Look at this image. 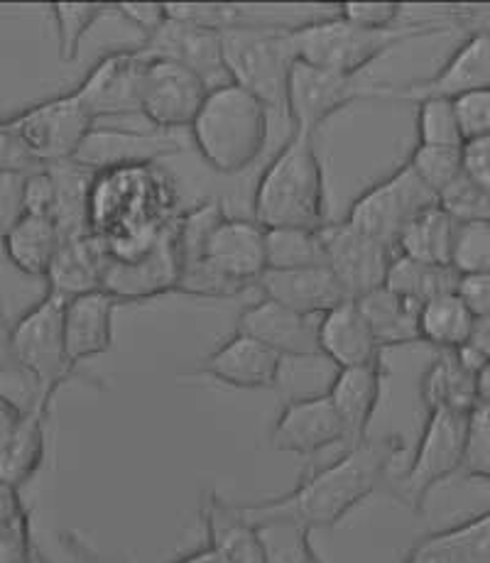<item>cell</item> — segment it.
<instances>
[{
  "label": "cell",
  "instance_id": "obj_14",
  "mask_svg": "<svg viewBox=\"0 0 490 563\" xmlns=\"http://www.w3.org/2000/svg\"><path fill=\"white\" fill-rule=\"evenodd\" d=\"M179 279V251H177V223L160 241L135 260H111L104 263L101 291L116 305H138L177 289Z\"/></svg>",
  "mask_w": 490,
  "mask_h": 563
},
{
  "label": "cell",
  "instance_id": "obj_46",
  "mask_svg": "<svg viewBox=\"0 0 490 563\" xmlns=\"http://www.w3.org/2000/svg\"><path fill=\"white\" fill-rule=\"evenodd\" d=\"M456 125L466 140L490 135V91H471L451 101Z\"/></svg>",
  "mask_w": 490,
  "mask_h": 563
},
{
  "label": "cell",
  "instance_id": "obj_22",
  "mask_svg": "<svg viewBox=\"0 0 490 563\" xmlns=\"http://www.w3.org/2000/svg\"><path fill=\"white\" fill-rule=\"evenodd\" d=\"M282 363L285 361L268 345L236 331L199 365V373L236 389H275Z\"/></svg>",
  "mask_w": 490,
  "mask_h": 563
},
{
  "label": "cell",
  "instance_id": "obj_25",
  "mask_svg": "<svg viewBox=\"0 0 490 563\" xmlns=\"http://www.w3.org/2000/svg\"><path fill=\"white\" fill-rule=\"evenodd\" d=\"M118 305L106 291L72 297L64 305V351L74 367L113 349V317Z\"/></svg>",
  "mask_w": 490,
  "mask_h": 563
},
{
  "label": "cell",
  "instance_id": "obj_45",
  "mask_svg": "<svg viewBox=\"0 0 490 563\" xmlns=\"http://www.w3.org/2000/svg\"><path fill=\"white\" fill-rule=\"evenodd\" d=\"M417 145L461 147L464 137L456 125L451 101L427 99L417 103Z\"/></svg>",
  "mask_w": 490,
  "mask_h": 563
},
{
  "label": "cell",
  "instance_id": "obj_53",
  "mask_svg": "<svg viewBox=\"0 0 490 563\" xmlns=\"http://www.w3.org/2000/svg\"><path fill=\"white\" fill-rule=\"evenodd\" d=\"M32 525L30 517L23 522L0 532V563H30L32 556Z\"/></svg>",
  "mask_w": 490,
  "mask_h": 563
},
{
  "label": "cell",
  "instance_id": "obj_7",
  "mask_svg": "<svg viewBox=\"0 0 490 563\" xmlns=\"http://www.w3.org/2000/svg\"><path fill=\"white\" fill-rule=\"evenodd\" d=\"M64 305L67 299L47 291L10 327V349L18 371L32 377L37 397L47 402H54L76 371L64 351Z\"/></svg>",
  "mask_w": 490,
  "mask_h": 563
},
{
  "label": "cell",
  "instance_id": "obj_37",
  "mask_svg": "<svg viewBox=\"0 0 490 563\" xmlns=\"http://www.w3.org/2000/svg\"><path fill=\"white\" fill-rule=\"evenodd\" d=\"M476 321L459 297L444 295L420 307V343L434 345L437 351H459L471 335Z\"/></svg>",
  "mask_w": 490,
  "mask_h": 563
},
{
  "label": "cell",
  "instance_id": "obj_18",
  "mask_svg": "<svg viewBox=\"0 0 490 563\" xmlns=\"http://www.w3.org/2000/svg\"><path fill=\"white\" fill-rule=\"evenodd\" d=\"M140 52L148 54V57L170 59L194 71L196 77L209 86V91L228 84L221 59V32L216 30L184 23V20L167 15L160 30L152 32L143 42Z\"/></svg>",
  "mask_w": 490,
  "mask_h": 563
},
{
  "label": "cell",
  "instance_id": "obj_32",
  "mask_svg": "<svg viewBox=\"0 0 490 563\" xmlns=\"http://www.w3.org/2000/svg\"><path fill=\"white\" fill-rule=\"evenodd\" d=\"M361 309L368 329L373 333L380 351L402 349V345L420 343V307L402 299L388 287L368 291L366 297L353 299Z\"/></svg>",
  "mask_w": 490,
  "mask_h": 563
},
{
  "label": "cell",
  "instance_id": "obj_1",
  "mask_svg": "<svg viewBox=\"0 0 490 563\" xmlns=\"http://www.w3.org/2000/svg\"><path fill=\"white\" fill-rule=\"evenodd\" d=\"M405 449L398 437L366 439L319 471H309L290 493L260 503H236L250 522L287 519L307 529H334L346 515L380 490L388 493L392 481V463Z\"/></svg>",
  "mask_w": 490,
  "mask_h": 563
},
{
  "label": "cell",
  "instance_id": "obj_27",
  "mask_svg": "<svg viewBox=\"0 0 490 563\" xmlns=\"http://www.w3.org/2000/svg\"><path fill=\"white\" fill-rule=\"evenodd\" d=\"M202 522L206 532V547H211L228 563H265L260 529L238 510L236 503H228L211 490L204 495Z\"/></svg>",
  "mask_w": 490,
  "mask_h": 563
},
{
  "label": "cell",
  "instance_id": "obj_11",
  "mask_svg": "<svg viewBox=\"0 0 490 563\" xmlns=\"http://www.w3.org/2000/svg\"><path fill=\"white\" fill-rule=\"evenodd\" d=\"M434 203L437 197L424 187L405 162L390 177L366 189L351 203L344 221L395 251L398 238L407 229V223L415 221L422 211L432 209Z\"/></svg>",
  "mask_w": 490,
  "mask_h": 563
},
{
  "label": "cell",
  "instance_id": "obj_4",
  "mask_svg": "<svg viewBox=\"0 0 490 563\" xmlns=\"http://www.w3.org/2000/svg\"><path fill=\"white\" fill-rule=\"evenodd\" d=\"M260 229L319 231L326 223L324 169L314 135L292 130L287 143L270 159L253 194Z\"/></svg>",
  "mask_w": 490,
  "mask_h": 563
},
{
  "label": "cell",
  "instance_id": "obj_60",
  "mask_svg": "<svg viewBox=\"0 0 490 563\" xmlns=\"http://www.w3.org/2000/svg\"><path fill=\"white\" fill-rule=\"evenodd\" d=\"M30 563H50V561H47V556L42 554V551H40V547H37V544L32 547V556H30Z\"/></svg>",
  "mask_w": 490,
  "mask_h": 563
},
{
  "label": "cell",
  "instance_id": "obj_28",
  "mask_svg": "<svg viewBox=\"0 0 490 563\" xmlns=\"http://www.w3.org/2000/svg\"><path fill=\"white\" fill-rule=\"evenodd\" d=\"M52 402L35 397L18 424L0 441V483L23 487L37 475L47 451V417Z\"/></svg>",
  "mask_w": 490,
  "mask_h": 563
},
{
  "label": "cell",
  "instance_id": "obj_33",
  "mask_svg": "<svg viewBox=\"0 0 490 563\" xmlns=\"http://www.w3.org/2000/svg\"><path fill=\"white\" fill-rule=\"evenodd\" d=\"M476 377L478 373L466 371L454 351H439V355L429 363L420 380V395L424 407H427V411L446 409L468 415L473 407L483 405L478 399Z\"/></svg>",
  "mask_w": 490,
  "mask_h": 563
},
{
  "label": "cell",
  "instance_id": "obj_10",
  "mask_svg": "<svg viewBox=\"0 0 490 563\" xmlns=\"http://www.w3.org/2000/svg\"><path fill=\"white\" fill-rule=\"evenodd\" d=\"M390 86H375L363 77H346V74L309 67L294 62L287 81L285 113L292 121V130L317 135L322 123L329 121L341 108L361 99H388Z\"/></svg>",
  "mask_w": 490,
  "mask_h": 563
},
{
  "label": "cell",
  "instance_id": "obj_36",
  "mask_svg": "<svg viewBox=\"0 0 490 563\" xmlns=\"http://www.w3.org/2000/svg\"><path fill=\"white\" fill-rule=\"evenodd\" d=\"M454 231L456 223L434 203L432 209L422 211L415 221L407 223V229L398 238L395 251L402 257L417 260V263L449 265Z\"/></svg>",
  "mask_w": 490,
  "mask_h": 563
},
{
  "label": "cell",
  "instance_id": "obj_5",
  "mask_svg": "<svg viewBox=\"0 0 490 563\" xmlns=\"http://www.w3.org/2000/svg\"><path fill=\"white\" fill-rule=\"evenodd\" d=\"M268 125L263 103L238 86L224 84L206 93L189 128L206 165L221 175H238L263 153Z\"/></svg>",
  "mask_w": 490,
  "mask_h": 563
},
{
  "label": "cell",
  "instance_id": "obj_55",
  "mask_svg": "<svg viewBox=\"0 0 490 563\" xmlns=\"http://www.w3.org/2000/svg\"><path fill=\"white\" fill-rule=\"evenodd\" d=\"M28 517L30 512L23 505V497H20V487L0 483V532L20 525Z\"/></svg>",
  "mask_w": 490,
  "mask_h": 563
},
{
  "label": "cell",
  "instance_id": "obj_21",
  "mask_svg": "<svg viewBox=\"0 0 490 563\" xmlns=\"http://www.w3.org/2000/svg\"><path fill=\"white\" fill-rule=\"evenodd\" d=\"M238 333H246L258 343L285 358H322L317 345V321L285 309L272 299H260L238 317Z\"/></svg>",
  "mask_w": 490,
  "mask_h": 563
},
{
  "label": "cell",
  "instance_id": "obj_12",
  "mask_svg": "<svg viewBox=\"0 0 490 563\" xmlns=\"http://www.w3.org/2000/svg\"><path fill=\"white\" fill-rule=\"evenodd\" d=\"M324 265L339 282L348 299H361L368 291L385 287L395 251L353 229L351 223L326 221L319 229Z\"/></svg>",
  "mask_w": 490,
  "mask_h": 563
},
{
  "label": "cell",
  "instance_id": "obj_56",
  "mask_svg": "<svg viewBox=\"0 0 490 563\" xmlns=\"http://www.w3.org/2000/svg\"><path fill=\"white\" fill-rule=\"evenodd\" d=\"M62 547L72 556L74 563H126L121 559H111L101 554V551L94 549L89 541L81 539L76 532H64L62 534Z\"/></svg>",
  "mask_w": 490,
  "mask_h": 563
},
{
  "label": "cell",
  "instance_id": "obj_13",
  "mask_svg": "<svg viewBox=\"0 0 490 563\" xmlns=\"http://www.w3.org/2000/svg\"><path fill=\"white\" fill-rule=\"evenodd\" d=\"M206 93H209V86L194 71L170 59L148 57L145 54L138 103L140 115H145L157 130L170 133V130L177 128H189L196 113H199Z\"/></svg>",
  "mask_w": 490,
  "mask_h": 563
},
{
  "label": "cell",
  "instance_id": "obj_3",
  "mask_svg": "<svg viewBox=\"0 0 490 563\" xmlns=\"http://www.w3.org/2000/svg\"><path fill=\"white\" fill-rule=\"evenodd\" d=\"M488 8H454V15L429 18L422 23H402L390 30H366L358 27L339 15L317 18L309 23L292 25V45L297 52V62L319 67L326 71L346 74V77H361L385 52L395 49L415 37H429L437 32L473 30L486 32Z\"/></svg>",
  "mask_w": 490,
  "mask_h": 563
},
{
  "label": "cell",
  "instance_id": "obj_34",
  "mask_svg": "<svg viewBox=\"0 0 490 563\" xmlns=\"http://www.w3.org/2000/svg\"><path fill=\"white\" fill-rule=\"evenodd\" d=\"M62 245V233L50 216L25 213L20 223L3 238L10 265L28 277H45Z\"/></svg>",
  "mask_w": 490,
  "mask_h": 563
},
{
  "label": "cell",
  "instance_id": "obj_23",
  "mask_svg": "<svg viewBox=\"0 0 490 563\" xmlns=\"http://www.w3.org/2000/svg\"><path fill=\"white\" fill-rule=\"evenodd\" d=\"M383 361L358 367H341L334 375L329 389H326V397L331 399L336 415L341 419L346 434L344 446H353V443L368 439V427L375 417L380 397H383Z\"/></svg>",
  "mask_w": 490,
  "mask_h": 563
},
{
  "label": "cell",
  "instance_id": "obj_38",
  "mask_svg": "<svg viewBox=\"0 0 490 563\" xmlns=\"http://www.w3.org/2000/svg\"><path fill=\"white\" fill-rule=\"evenodd\" d=\"M268 269H297L324 265L319 231L270 229L265 231Z\"/></svg>",
  "mask_w": 490,
  "mask_h": 563
},
{
  "label": "cell",
  "instance_id": "obj_16",
  "mask_svg": "<svg viewBox=\"0 0 490 563\" xmlns=\"http://www.w3.org/2000/svg\"><path fill=\"white\" fill-rule=\"evenodd\" d=\"M145 54L140 49H118L104 54L74 93L94 121L111 115H140L138 89Z\"/></svg>",
  "mask_w": 490,
  "mask_h": 563
},
{
  "label": "cell",
  "instance_id": "obj_57",
  "mask_svg": "<svg viewBox=\"0 0 490 563\" xmlns=\"http://www.w3.org/2000/svg\"><path fill=\"white\" fill-rule=\"evenodd\" d=\"M10 323L6 319L3 309H0V373H20L15 358H13V349H10Z\"/></svg>",
  "mask_w": 490,
  "mask_h": 563
},
{
  "label": "cell",
  "instance_id": "obj_17",
  "mask_svg": "<svg viewBox=\"0 0 490 563\" xmlns=\"http://www.w3.org/2000/svg\"><path fill=\"white\" fill-rule=\"evenodd\" d=\"M336 443H346V434L326 393L292 399L270 431L272 451L292 453V456H317L319 451Z\"/></svg>",
  "mask_w": 490,
  "mask_h": 563
},
{
  "label": "cell",
  "instance_id": "obj_6",
  "mask_svg": "<svg viewBox=\"0 0 490 563\" xmlns=\"http://www.w3.org/2000/svg\"><path fill=\"white\" fill-rule=\"evenodd\" d=\"M221 59L228 84L285 113L290 71L297 62L292 27L275 23H246L221 32Z\"/></svg>",
  "mask_w": 490,
  "mask_h": 563
},
{
  "label": "cell",
  "instance_id": "obj_24",
  "mask_svg": "<svg viewBox=\"0 0 490 563\" xmlns=\"http://www.w3.org/2000/svg\"><path fill=\"white\" fill-rule=\"evenodd\" d=\"M263 297L277 301L285 309L314 319L334 307H339L348 297L326 265L297 267V269H265L258 285Z\"/></svg>",
  "mask_w": 490,
  "mask_h": 563
},
{
  "label": "cell",
  "instance_id": "obj_30",
  "mask_svg": "<svg viewBox=\"0 0 490 563\" xmlns=\"http://www.w3.org/2000/svg\"><path fill=\"white\" fill-rule=\"evenodd\" d=\"M104 263V247L89 233L79 238H67V241H62L45 275L50 285L47 291H54L62 299L101 291Z\"/></svg>",
  "mask_w": 490,
  "mask_h": 563
},
{
  "label": "cell",
  "instance_id": "obj_8",
  "mask_svg": "<svg viewBox=\"0 0 490 563\" xmlns=\"http://www.w3.org/2000/svg\"><path fill=\"white\" fill-rule=\"evenodd\" d=\"M468 415L446 409L427 411V421H424L407 471L400 478L390 481V497L422 512L424 500H427L434 487L461 471Z\"/></svg>",
  "mask_w": 490,
  "mask_h": 563
},
{
  "label": "cell",
  "instance_id": "obj_50",
  "mask_svg": "<svg viewBox=\"0 0 490 563\" xmlns=\"http://www.w3.org/2000/svg\"><path fill=\"white\" fill-rule=\"evenodd\" d=\"M37 169L42 167L28 155V150L23 147V143H20L6 118H0V175H6V172L30 175V172H37Z\"/></svg>",
  "mask_w": 490,
  "mask_h": 563
},
{
  "label": "cell",
  "instance_id": "obj_52",
  "mask_svg": "<svg viewBox=\"0 0 490 563\" xmlns=\"http://www.w3.org/2000/svg\"><path fill=\"white\" fill-rule=\"evenodd\" d=\"M113 13L126 18L130 25L143 32L145 40L167 20L165 3H113Z\"/></svg>",
  "mask_w": 490,
  "mask_h": 563
},
{
  "label": "cell",
  "instance_id": "obj_39",
  "mask_svg": "<svg viewBox=\"0 0 490 563\" xmlns=\"http://www.w3.org/2000/svg\"><path fill=\"white\" fill-rule=\"evenodd\" d=\"M54 27H57V49L64 64L79 59L84 35L104 15L113 13V3H54L50 8Z\"/></svg>",
  "mask_w": 490,
  "mask_h": 563
},
{
  "label": "cell",
  "instance_id": "obj_49",
  "mask_svg": "<svg viewBox=\"0 0 490 563\" xmlns=\"http://www.w3.org/2000/svg\"><path fill=\"white\" fill-rule=\"evenodd\" d=\"M454 295L473 319H490V273L459 275Z\"/></svg>",
  "mask_w": 490,
  "mask_h": 563
},
{
  "label": "cell",
  "instance_id": "obj_35",
  "mask_svg": "<svg viewBox=\"0 0 490 563\" xmlns=\"http://www.w3.org/2000/svg\"><path fill=\"white\" fill-rule=\"evenodd\" d=\"M456 279L459 273L449 265H427L417 263V260L402 257L395 253L388 269L385 287L395 291L402 299L412 301V305H427V301L451 295L456 289Z\"/></svg>",
  "mask_w": 490,
  "mask_h": 563
},
{
  "label": "cell",
  "instance_id": "obj_59",
  "mask_svg": "<svg viewBox=\"0 0 490 563\" xmlns=\"http://www.w3.org/2000/svg\"><path fill=\"white\" fill-rule=\"evenodd\" d=\"M174 563H228V561H224L219 554H216L211 547L204 544L199 549L189 551V554H184L182 559H177Z\"/></svg>",
  "mask_w": 490,
  "mask_h": 563
},
{
  "label": "cell",
  "instance_id": "obj_58",
  "mask_svg": "<svg viewBox=\"0 0 490 563\" xmlns=\"http://www.w3.org/2000/svg\"><path fill=\"white\" fill-rule=\"evenodd\" d=\"M23 411L25 407H20L10 397L0 395V441H3L8 437V431L18 424L20 417H23Z\"/></svg>",
  "mask_w": 490,
  "mask_h": 563
},
{
  "label": "cell",
  "instance_id": "obj_44",
  "mask_svg": "<svg viewBox=\"0 0 490 563\" xmlns=\"http://www.w3.org/2000/svg\"><path fill=\"white\" fill-rule=\"evenodd\" d=\"M464 478L488 481L490 475V405H478L468 415L461 471Z\"/></svg>",
  "mask_w": 490,
  "mask_h": 563
},
{
  "label": "cell",
  "instance_id": "obj_48",
  "mask_svg": "<svg viewBox=\"0 0 490 563\" xmlns=\"http://www.w3.org/2000/svg\"><path fill=\"white\" fill-rule=\"evenodd\" d=\"M25 177L28 175H18V172L0 175V241L25 216Z\"/></svg>",
  "mask_w": 490,
  "mask_h": 563
},
{
  "label": "cell",
  "instance_id": "obj_43",
  "mask_svg": "<svg viewBox=\"0 0 490 563\" xmlns=\"http://www.w3.org/2000/svg\"><path fill=\"white\" fill-rule=\"evenodd\" d=\"M437 206L456 225L490 221V191L481 189L464 175L437 194Z\"/></svg>",
  "mask_w": 490,
  "mask_h": 563
},
{
  "label": "cell",
  "instance_id": "obj_2",
  "mask_svg": "<svg viewBox=\"0 0 490 563\" xmlns=\"http://www.w3.org/2000/svg\"><path fill=\"white\" fill-rule=\"evenodd\" d=\"M179 194L157 165L96 172L89 194V235L111 260L148 253L179 219Z\"/></svg>",
  "mask_w": 490,
  "mask_h": 563
},
{
  "label": "cell",
  "instance_id": "obj_20",
  "mask_svg": "<svg viewBox=\"0 0 490 563\" xmlns=\"http://www.w3.org/2000/svg\"><path fill=\"white\" fill-rule=\"evenodd\" d=\"M182 143L167 130H118L94 128L74 155L94 172L126 167V165H155L160 157L177 155Z\"/></svg>",
  "mask_w": 490,
  "mask_h": 563
},
{
  "label": "cell",
  "instance_id": "obj_41",
  "mask_svg": "<svg viewBox=\"0 0 490 563\" xmlns=\"http://www.w3.org/2000/svg\"><path fill=\"white\" fill-rule=\"evenodd\" d=\"M449 267L459 275L490 273V221L456 225Z\"/></svg>",
  "mask_w": 490,
  "mask_h": 563
},
{
  "label": "cell",
  "instance_id": "obj_47",
  "mask_svg": "<svg viewBox=\"0 0 490 563\" xmlns=\"http://www.w3.org/2000/svg\"><path fill=\"white\" fill-rule=\"evenodd\" d=\"M405 5L400 3H341L336 5V15L366 30H390L400 25Z\"/></svg>",
  "mask_w": 490,
  "mask_h": 563
},
{
  "label": "cell",
  "instance_id": "obj_26",
  "mask_svg": "<svg viewBox=\"0 0 490 563\" xmlns=\"http://www.w3.org/2000/svg\"><path fill=\"white\" fill-rule=\"evenodd\" d=\"M317 345L322 358H329L339 371L383 361L380 358L383 351L378 349L368 321L353 299H346L339 307L322 313L317 321Z\"/></svg>",
  "mask_w": 490,
  "mask_h": 563
},
{
  "label": "cell",
  "instance_id": "obj_51",
  "mask_svg": "<svg viewBox=\"0 0 490 563\" xmlns=\"http://www.w3.org/2000/svg\"><path fill=\"white\" fill-rule=\"evenodd\" d=\"M461 175L490 191V135L461 145Z\"/></svg>",
  "mask_w": 490,
  "mask_h": 563
},
{
  "label": "cell",
  "instance_id": "obj_31",
  "mask_svg": "<svg viewBox=\"0 0 490 563\" xmlns=\"http://www.w3.org/2000/svg\"><path fill=\"white\" fill-rule=\"evenodd\" d=\"M52 179L54 203L52 221L62 233V241L89 233V194L96 172L76 159H64L47 165Z\"/></svg>",
  "mask_w": 490,
  "mask_h": 563
},
{
  "label": "cell",
  "instance_id": "obj_42",
  "mask_svg": "<svg viewBox=\"0 0 490 563\" xmlns=\"http://www.w3.org/2000/svg\"><path fill=\"white\" fill-rule=\"evenodd\" d=\"M410 169L434 197L461 175V147L417 145L407 159Z\"/></svg>",
  "mask_w": 490,
  "mask_h": 563
},
{
  "label": "cell",
  "instance_id": "obj_40",
  "mask_svg": "<svg viewBox=\"0 0 490 563\" xmlns=\"http://www.w3.org/2000/svg\"><path fill=\"white\" fill-rule=\"evenodd\" d=\"M263 539L265 563H326L312 547V532L287 522V519H268L255 525Z\"/></svg>",
  "mask_w": 490,
  "mask_h": 563
},
{
  "label": "cell",
  "instance_id": "obj_54",
  "mask_svg": "<svg viewBox=\"0 0 490 563\" xmlns=\"http://www.w3.org/2000/svg\"><path fill=\"white\" fill-rule=\"evenodd\" d=\"M52 203H54V189L47 169L42 167L37 172H30L25 177V213L30 216H50L52 219Z\"/></svg>",
  "mask_w": 490,
  "mask_h": 563
},
{
  "label": "cell",
  "instance_id": "obj_15",
  "mask_svg": "<svg viewBox=\"0 0 490 563\" xmlns=\"http://www.w3.org/2000/svg\"><path fill=\"white\" fill-rule=\"evenodd\" d=\"M194 263L209 267L216 277L236 289V295H241L243 289L255 287L268 269L265 229H260L255 221L224 216L206 241L202 257Z\"/></svg>",
  "mask_w": 490,
  "mask_h": 563
},
{
  "label": "cell",
  "instance_id": "obj_9",
  "mask_svg": "<svg viewBox=\"0 0 490 563\" xmlns=\"http://www.w3.org/2000/svg\"><path fill=\"white\" fill-rule=\"evenodd\" d=\"M6 121L40 167L74 159L96 123L74 91L28 106Z\"/></svg>",
  "mask_w": 490,
  "mask_h": 563
},
{
  "label": "cell",
  "instance_id": "obj_29",
  "mask_svg": "<svg viewBox=\"0 0 490 563\" xmlns=\"http://www.w3.org/2000/svg\"><path fill=\"white\" fill-rule=\"evenodd\" d=\"M402 563H490L488 512L424 534Z\"/></svg>",
  "mask_w": 490,
  "mask_h": 563
},
{
  "label": "cell",
  "instance_id": "obj_19",
  "mask_svg": "<svg viewBox=\"0 0 490 563\" xmlns=\"http://www.w3.org/2000/svg\"><path fill=\"white\" fill-rule=\"evenodd\" d=\"M490 84V37L486 32H473L464 45L451 54V59L434 74V77L415 81L405 89H390L388 99L398 101H427L444 99L454 101L464 93L486 91Z\"/></svg>",
  "mask_w": 490,
  "mask_h": 563
}]
</instances>
